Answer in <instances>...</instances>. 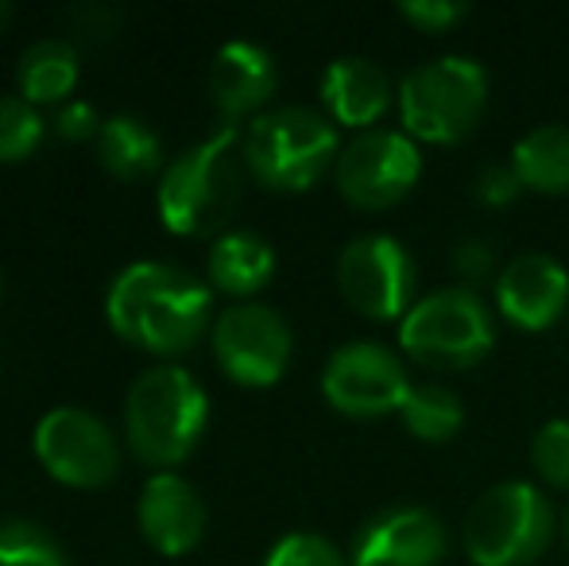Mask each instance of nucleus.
Here are the masks:
<instances>
[{
  "label": "nucleus",
  "instance_id": "27",
  "mask_svg": "<svg viewBox=\"0 0 569 566\" xmlns=\"http://www.w3.org/2000/svg\"><path fill=\"white\" fill-rule=\"evenodd\" d=\"M399 12L422 31H446L469 16L465 0H399Z\"/></svg>",
  "mask_w": 569,
  "mask_h": 566
},
{
  "label": "nucleus",
  "instance_id": "19",
  "mask_svg": "<svg viewBox=\"0 0 569 566\" xmlns=\"http://www.w3.org/2000/svg\"><path fill=\"white\" fill-rule=\"evenodd\" d=\"M276 272V252L260 234H237L218 237V245L210 249V280L229 295H252Z\"/></svg>",
  "mask_w": 569,
  "mask_h": 566
},
{
  "label": "nucleus",
  "instance_id": "29",
  "mask_svg": "<svg viewBox=\"0 0 569 566\" xmlns=\"http://www.w3.org/2000/svg\"><path fill=\"white\" fill-rule=\"evenodd\" d=\"M54 129H59L67 140H86V137H98L101 121H98V113H93V106L70 101V106H62L59 117H54Z\"/></svg>",
  "mask_w": 569,
  "mask_h": 566
},
{
  "label": "nucleus",
  "instance_id": "7",
  "mask_svg": "<svg viewBox=\"0 0 569 566\" xmlns=\"http://www.w3.org/2000/svg\"><path fill=\"white\" fill-rule=\"evenodd\" d=\"M399 341L430 369H469L492 349L496 322L472 287H438L399 318Z\"/></svg>",
  "mask_w": 569,
  "mask_h": 566
},
{
  "label": "nucleus",
  "instance_id": "3",
  "mask_svg": "<svg viewBox=\"0 0 569 566\" xmlns=\"http://www.w3.org/2000/svg\"><path fill=\"white\" fill-rule=\"evenodd\" d=\"M210 419L206 393L187 369L159 365L132 385L124 404V430L132 450L151 466H174L198 446Z\"/></svg>",
  "mask_w": 569,
  "mask_h": 566
},
{
  "label": "nucleus",
  "instance_id": "1",
  "mask_svg": "<svg viewBox=\"0 0 569 566\" xmlns=\"http://www.w3.org/2000/svg\"><path fill=\"white\" fill-rule=\"evenodd\" d=\"M109 326L151 354H182L210 322V287L159 260L124 268L106 299Z\"/></svg>",
  "mask_w": 569,
  "mask_h": 566
},
{
  "label": "nucleus",
  "instance_id": "25",
  "mask_svg": "<svg viewBox=\"0 0 569 566\" xmlns=\"http://www.w3.org/2000/svg\"><path fill=\"white\" fill-rule=\"evenodd\" d=\"M531 461L550 485L569 489V419H550L535 430Z\"/></svg>",
  "mask_w": 569,
  "mask_h": 566
},
{
  "label": "nucleus",
  "instance_id": "5",
  "mask_svg": "<svg viewBox=\"0 0 569 566\" xmlns=\"http://www.w3.org/2000/svg\"><path fill=\"white\" fill-rule=\"evenodd\" d=\"M555 536V508L531 481H496L465 513V552L477 566H527Z\"/></svg>",
  "mask_w": 569,
  "mask_h": 566
},
{
  "label": "nucleus",
  "instance_id": "12",
  "mask_svg": "<svg viewBox=\"0 0 569 566\" xmlns=\"http://www.w3.org/2000/svg\"><path fill=\"white\" fill-rule=\"evenodd\" d=\"M36 454L51 477L78 489L109 485L120 469L113 430L82 408H54L36 427Z\"/></svg>",
  "mask_w": 569,
  "mask_h": 566
},
{
  "label": "nucleus",
  "instance_id": "30",
  "mask_svg": "<svg viewBox=\"0 0 569 566\" xmlns=\"http://www.w3.org/2000/svg\"><path fill=\"white\" fill-rule=\"evenodd\" d=\"M562 544H566V552H569V508H566V516H562Z\"/></svg>",
  "mask_w": 569,
  "mask_h": 566
},
{
  "label": "nucleus",
  "instance_id": "24",
  "mask_svg": "<svg viewBox=\"0 0 569 566\" xmlns=\"http://www.w3.org/2000/svg\"><path fill=\"white\" fill-rule=\"evenodd\" d=\"M43 140V117L23 98H0V163L28 159Z\"/></svg>",
  "mask_w": 569,
  "mask_h": 566
},
{
  "label": "nucleus",
  "instance_id": "6",
  "mask_svg": "<svg viewBox=\"0 0 569 566\" xmlns=\"http://www.w3.org/2000/svg\"><path fill=\"white\" fill-rule=\"evenodd\" d=\"M244 163L271 190H307L338 156V132L307 106L260 113L244 132Z\"/></svg>",
  "mask_w": 569,
  "mask_h": 566
},
{
  "label": "nucleus",
  "instance_id": "23",
  "mask_svg": "<svg viewBox=\"0 0 569 566\" xmlns=\"http://www.w3.org/2000/svg\"><path fill=\"white\" fill-rule=\"evenodd\" d=\"M0 566H67V555L39 524L12 520L0 528Z\"/></svg>",
  "mask_w": 569,
  "mask_h": 566
},
{
  "label": "nucleus",
  "instance_id": "14",
  "mask_svg": "<svg viewBox=\"0 0 569 566\" xmlns=\"http://www.w3.org/2000/svg\"><path fill=\"white\" fill-rule=\"evenodd\" d=\"M569 302V272L550 252H519L496 276V307L523 330L550 326Z\"/></svg>",
  "mask_w": 569,
  "mask_h": 566
},
{
  "label": "nucleus",
  "instance_id": "15",
  "mask_svg": "<svg viewBox=\"0 0 569 566\" xmlns=\"http://www.w3.org/2000/svg\"><path fill=\"white\" fill-rule=\"evenodd\" d=\"M140 532L156 552L163 555H182L190 547H198L206 532V505L198 497V489L179 474H156L148 477L140 493Z\"/></svg>",
  "mask_w": 569,
  "mask_h": 566
},
{
  "label": "nucleus",
  "instance_id": "28",
  "mask_svg": "<svg viewBox=\"0 0 569 566\" xmlns=\"http://www.w3.org/2000/svg\"><path fill=\"white\" fill-rule=\"evenodd\" d=\"M523 190V182H519V175H516V167H503V163H492V167H485L480 171V179H477V195L485 198V202H511V198Z\"/></svg>",
  "mask_w": 569,
  "mask_h": 566
},
{
  "label": "nucleus",
  "instance_id": "17",
  "mask_svg": "<svg viewBox=\"0 0 569 566\" xmlns=\"http://www.w3.org/2000/svg\"><path fill=\"white\" fill-rule=\"evenodd\" d=\"M322 101L341 125L365 129L391 106V78L365 54H341L322 75Z\"/></svg>",
  "mask_w": 569,
  "mask_h": 566
},
{
  "label": "nucleus",
  "instance_id": "4",
  "mask_svg": "<svg viewBox=\"0 0 569 566\" xmlns=\"http://www.w3.org/2000/svg\"><path fill=\"white\" fill-rule=\"evenodd\" d=\"M488 101V70L469 54L419 62L399 82V113L407 137L453 143L477 129Z\"/></svg>",
  "mask_w": 569,
  "mask_h": 566
},
{
  "label": "nucleus",
  "instance_id": "10",
  "mask_svg": "<svg viewBox=\"0 0 569 566\" xmlns=\"http://www.w3.org/2000/svg\"><path fill=\"white\" fill-rule=\"evenodd\" d=\"M213 354L237 385H276L291 361V326L263 302H237L213 322Z\"/></svg>",
  "mask_w": 569,
  "mask_h": 566
},
{
  "label": "nucleus",
  "instance_id": "13",
  "mask_svg": "<svg viewBox=\"0 0 569 566\" xmlns=\"http://www.w3.org/2000/svg\"><path fill=\"white\" fill-rule=\"evenodd\" d=\"M442 555V520L419 505H396L376 513L352 544V566H438Z\"/></svg>",
  "mask_w": 569,
  "mask_h": 566
},
{
  "label": "nucleus",
  "instance_id": "20",
  "mask_svg": "<svg viewBox=\"0 0 569 566\" xmlns=\"http://www.w3.org/2000/svg\"><path fill=\"white\" fill-rule=\"evenodd\" d=\"M98 156L117 179L124 182H136L143 175H151L159 167V137L140 121V117H109L101 121V132H98Z\"/></svg>",
  "mask_w": 569,
  "mask_h": 566
},
{
  "label": "nucleus",
  "instance_id": "9",
  "mask_svg": "<svg viewBox=\"0 0 569 566\" xmlns=\"http://www.w3.org/2000/svg\"><path fill=\"white\" fill-rule=\"evenodd\" d=\"M341 295L368 318H403L415 291V260L391 234L352 237L338 257Z\"/></svg>",
  "mask_w": 569,
  "mask_h": 566
},
{
  "label": "nucleus",
  "instance_id": "21",
  "mask_svg": "<svg viewBox=\"0 0 569 566\" xmlns=\"http://www.w3.org/2000/svg\"><path fill=\"white\" fill-rule=\"evenodd\" d=\"M78 82V51L62 39H39L20 54L23 101H59Z\"/></svg>",
  "mask_w": 569,
  "mask_h": 566
},
{
  "label": "nucleus",
  "instance_id": "2",
  "mask_svg": "<svg viewBox=\"0 0 569 566\" xmlns=\"http://www.w3.org/2000/svg\"><path fill=\"white\" fill-rule=\"evenodd\" d=\"M240 129L221 125L213 137L182 151L159 182V214L171 234L202 237L221 229L240 202Z\"/></svg>",
  "mask_w": 569,
  "mask_h": 566
},
{
  "label": "nucleus",
  "instance_id": "11",
  "mask_svg": "<svg viewBox=\"0 0 569 566\" xmlns=\"http://www.w3.org/2000/svg\"><path fill=\"white\" fill-rule=\"evenodd\" d=\"M322 393L345 416H388L399 411L411 393L407 369L380 341H349L333 349L322 369Z\"/></svg>",
  "mask_w": 569,
  "mask_h": 566
},
{
  "label": "nucleus",
  "instance_id": "8",
  "mask_svg": "<svg viewBox=\"0 0 569 566\" xmlns=\"http://www.w3.org/2000/svg\"><path fill=\"white\" fill-rule=\"evenodd\" d=\"M333 175H338V190L352 206L383 210L419 182V143L399 129H365L338 151Z\"/></svg>",
  "mask_w": 569,
  "mask_h": 566
},
{
  "label": "nucleus",
  "instance_id": "22",
  "mask_svg": "<svg viewBox=\"0 0 569 566\" xmlns=\"http://www.w3.org/2000/svg\"><path fill=\"white\" fill-rule=\"evenodd\" d=\"M403 424L422 443H450L457 430L465 427V404L453 388L427 380V385H411L403 408H399Z\"/></svg>",
  "mask_w": 569,
  "mask_h": 566
},
{
  "label": "nucleus",
  "instance_id": "18",
  "mask_svg": "<svg viewBox=\"0 0 569 566\" xmlns=\"http://www.w3.org/2000/svg\"><path fill=\"white\" fill-rule=\"evenodd\" d=\"M511 167L523 187L547 190V195L569 190V125L550 121L523 132L511 148Z\"/></svg>",
  "mask_w": 569,
  "mask_h": 566
},
{
  "label": "nucleus",
  "instance_id": "31",
  "mask_svg": "<svg viewBox=\"0 0 569 566\" xmlns=\"http://www.w3.org/2000/svg\"><path fill=\"white\" fill-rule=\"evenodd\" d=\"M8 16H12V8H8V4H0V23H4Z\"/></svg>",
  "mask_w": 569,
  "mask_h": 566
},
{
  "label": "nucleus",
  "instance_id": "16",
  "mask_svg": "<svg viewBox=\"0 0 569 566\" xmlns=\"http://www.w3.org/2000/svg\"><path fill=\"white\" fill-rule=\"evenodd\" d=\"M271 90H276V59L260 43L232 39L213 54L210 98L226 117L252 113L256 106L271 98Z\"/></svg>",
  "mask_w": 569,
  "mask_h": 566
},
{
  "label": "nucleus",
  "instance_id": "26",
  "mask_svg": "<svg viewBox=\"0 0 569 566\" xmlns=\"http://www.w3.org/2000/svg\"><path fill=\"white\" fill-rule=\"evenodd\" d=\"M263 566H345V555L326 536L295 532V536H283L276 547H271V555Z\"/></svg>",
  "mask_w": 569,
  "mask_h": 566
}]
</instances>
